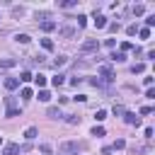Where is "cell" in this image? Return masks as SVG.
<instances>
[{"label":"cell","instance_id":"cell-29","mask_svg":"<svg viewBox=\"0 0 155 155\" xmlns=\"http://www.w3.org/2000/svg\"><path fill=\"white\" fill-rule=\"evenodd\" d=\"M39 150H41L44 155H48V153H51V145H48V143H41V145H39Z\"/></svg>","mask_w":155,"mask_h":155},{"label":"cell","instance_id":"cell-28","mask_svg":"<svg viewBox=\"0 0 155 155\" xmlns=\"http://www.w3.org/2000/svg\"><path fill=\"white\" fill-rule=\"evenodd\" d=\"M92 136H97V138L104 136V128H102V126H94V128H92Z\"/></svg>","mask_w":155,"mask_h":155},{"label":"cell","instance_id":"cell-20","mask_svg":"<svg viewBox=\"0 0 155 155\" xmlns=\"http://www.w3.org/2000/svg\"><path fill=\"white\" fill-rule=\"evenodd\" d=\"M94 119H97V121H104V119H107V111H104V109H97V111H94Z\"/></svg>","mask_w":155,"mask_h":155},{"label":"cell","instance_id":"cell-1","mask_svg":"<svg viewBox=\"0 0 155 155\" xmlns=\"http://www.w3.org/2000/svg\"><path fill=\"white\" fill-rule=\"evenodd\" d=\"M87 145L82 143V140H65V143H61V150L63 153H82Z\"/></svg>","mask_w":155,"mask_h":155},{"label":"cell","instance_id":"cell-2","mask_svg":"<svg viewBox=\"0 0 155 155\" xmlns=\"http://www.w3.org/2000/svg\"><path fill=\"white\" fill-rule=\"evenodd\" d=\"M80 51H82V53H92V51H99V41H97V39H87V41H82Z\"/></svg>","mask_w":155,"mask_h":155},{"label":"cell","instance_id":"cell-21","mask_svg":"<svg viewBox=\"0 0 155 155\" xmlns=\"http://www.w3.org/2000/svg\"><path fill=\"white\" fill-rule=\"evenodd\" d=\"M61 65H65V56H58V58L53 61V68H61Z\"/></svg>","mask_w":155,"mask_h":155},{"label":"cell","instance_id":"cell-23","mask_svg":"<svg viewBox=\"0 0 155 155\" xmlns=\"http://www.w3.org/2000/svg\"><path fill=\"white\" fill-rule=\"evenodd\" d=\"M65 121H68L70 126H75V124H80V116H75V114H70V116H68Z\"/></svg>","mask_w":155,"mask_h":155},{"label":"cell","instance_id":"cell-36","mask_svg":"<svg viewBox=\"0 0 155 155\" xmlns=\"http://www.w3.org/2000/svg\"><path fill=\"white\" fill-rule=\"evenodd\" d=\"M131 48H133V46H131L128 41H124V44H121V53H124V51H131Z\"/></svg>","mask_w":155,"mask_h":155},{"label":"cell","instance_id":"cell-4","mask_svg":"<svg viewBox=\"0 0 155 155\" xmlns=\"http://www.w3.org/2000/svg\"><path fill=\"white\" fill-rule=\"evenodd\" d=\"M5 104H7V116H19V109H17V104H15L12 97H7Z\"/></svg>","mask_w":155,"mask_h":155},{"label":"cell","instance_id":"cell-31","mask_svg":"<svg viewBox=\"0 0 155 155\" xmlns=\"http://www.w3.org/2000/svg\"><path fill=\"white\" fill-rule=\"evenodd\" d=\"M136 31H138V27H136V24H131V27H126V34H128V36H133Z\"/></svg>","mask_w":155,"mask_h":155},{"label":"cell","instance_id":"cell-3","mask_svg":"<svg viewBox=\"0 0 155 155\" xmlns=\"http://www.w3.org/2000/svg\"><path fill=\"white\" fill-rule=\"evenodd\" d=\"M97 70L104 75V80H107V82H111V80H114V73H111V65H109V63H99V68H97Z\"/></svg>","mask_w":155,"mask_h":155},{"label":"cell","instance_id":"cell-8","mask_svg":"<svg viewBox=\"0 0 155 155\" xmlns=\"http://www.w3.org/2000/svg\"><path fill=\"white\" fill-rule=\"evenodd\" d=\"M5 87H7V90H17V87H19V80H17V78H5Z\"/></svg>","mask_w":155,"mask_h":155},{"label":"cell","instance_id":"cell-10","mask_svg":"<svg viewBox=\"0 0 155 155\" xmlns=\"http://www.w3.org/2000/svg\"><path fill=\"white\" fill-rule=\"evenodd\" d=\"M41 29H44V31H53V29H56V22H51V19H44V22H41Z\"/></svg>","mask_w":155,"mask_h":155},{"label":"cell","instance_id":"cell-13","mask_svg":"<svg viewBox=\"0 0 155 155\" xmlns=\"http://www.w3.org/2000/svg\"><path fill=\"white\" fill-rule=\"evenodd\" d=\"M73 34H75V29H73V27H61V36H65V39H68V36H73Z\"/></svg>","mask_w":155,"mask_h":155},{"label":"cell","instance_id":"cell-35","mask_svg":"<svg viewBox=\"0 0 155 155\" xmlns=\"http://www.w3.org/2000/svg\"><path fill=\"white\" fill-rule=\"evenodd\" d=\"M153 24H155V15H150V17H148V19H145V27H148V29H150V27H153Z\"/></svg>","mask_w":155,"mask_h":155},{"label":"cell","instance_id":"cell-11","mask_svg":"<svg viewBox=\"0 0 155 155\" xmlns=\"http://www.w3.org/2000/svg\"><path fill=\"white\" fill-rule=\"evenodd\" d=\"M46 114H48V116H51V119H61V116H63V114H61V109H58V107H48V111H46Z\"/></svg>","mask_w":155,"mask_h":155},{"label":"cell","instance_id":"cell-32","mask_svg":"<svg viewBox=\"0 0 155 155\" xmlns=\"http://www.w3.org/2000/svg\"><path fill=\"white\" fill-rule=\"evenodd\" d=\"M131 70H133V73H143V70H145V65H143V63H136Z\"/></svg>","mask_w":155,"mask_h":155},{"label":"cell","instance_id":"cell-24","mask_svg":"<svg viewBox=\"0 0 155 155\" xmlns=\"http://www.w3.org/2000/svg\"><path fill=\"white\" fill-rule=\"evenodd\" d=\"M138 34H140V39H148V36H150V29L143 27V29H138Z\"/></svg>","mask_w":155,"mask_h":155},{"label":"cell","instance_id":"cell-9","mask_svg":"<svg viewBox=\"0 0 155 155\" xmlns=\"http://www.w3.org/2000/svg\"><path fill=\"white\" fill-rule=\"evenodd\" d=\"M124 116H126V124H133V126H138V124H140V119H138L136 114H131V111H126Z\"/></svg>","mask_w":155,"mask_h":155},{"label":"cell","instance_id":"cell-6","mask_svg":"<svg viewBox=\"0 0 155 155\" xmlns=\"http://www.w3.org/2000/svg\"><path fill=\"white\" fill-rule=\"evenodd\" d=\"M94 27H97V29H104V27H107V17L94 12Z\"/></svg>","mask_w":155,"mask_h":155},{"label":"cell","instance_id":"cell-15","mask_svg":"<svg viewBox=\"0 0 155 155\" xmlns=\"http://www.w3.org/2000/svg\"><path fill=\"white\" fill-rule=\"evenodd\" d=\"M78 5V0H61L58 2V7H75Z\"/></svg>","mask_w":155,"mask_h":155},{"label":"cell","instance_id":"cell-7","mask_svg":"<svg viewBox=\"0 0 155 155\" xmlns=\"http://www.w3.org/2000/svg\"><path fill=\"white\" fill-rule=\"evenodd\" d=\"M36 136H39V128H36V126H29V128L24 131V138H27V140H34Z\"/></svg>","mask_w":155,"mask_h":155},{"label":"cell","instance_id":"cell-34","mask_svg":"<svg viewBox=\"0 0 155 155\" xmlns=\"http://www.w3.org/2000/svg\"><path fill=\"white\" fill-rule=\"evenodd\" d=\"M143 12H145L143 5H136V7H133V15H143Z\"/></svg>","mask_w":155,"mask_h":155},{"label":"cell","instance_id":"cell-14","mask_svg":"<svg viewBox=\"0 0 155 155\" xmlns=\"http://www.w3.org/2000/svg\"><path fill=\"white\" fill-rule=\"evenodd\" d=\"M15 63H17L15 58H2V61H0V68H12Z\"/></svg>","mask_w":155,"mask_h":155},{"label":"cell","instance_id":"cell-30","mask_svg":"<svg viewBox=\"0 0 155 155\" xmlns=\"http://www.w3.org/2000/svg\"><path fill=\"white\" fill-rule=\"evenodd\" d=\"M87 24V17L85 15H78V27H85Z\"/></svg>","mask_w":155,"mask_h":155},{"label":"cell","instance_id":"cell-37","mask_svg":"<svg viewBox=\"0 0 155 155\" xmlns=\"http://www.w3.org/2000/svg\"><path fill=\"white\" fill-rule=\"evenodd\" d=\"M90 82H92V85H94V87H102V85H104V82H102V80H99V78H92V80H90Z\"/></svg>","mask_w":155,"mask_h":155},{"label":"cell","instance_id":"cell-27","mask_svg":"<svg viewBox=\"0 0 155 155\" xmlns=\"http://www.w3.org/2000/svg\"><path fill=\"white\" fill-rule=\"evenodd\" d=\"M51 82H53V85H56V87H61V85H63V75H61V73H58V75H56V78H53V80H51Z\"/></svg>","mask_w":155,"mask_h":155},{"label":"cell","instance_id":"cell-12","mask_svg":"<svg viewBox=\"0 0 155 155\" xmlns=\"http://www.w3.org/2000/svg\"><path fill=\"white\" fill-rule=\"evenodd\" d=\"M31 80L36 82V87H44V85H46V75H41V73H39V75H34Z\"/></svg>","mask_w":155,"mask_h":155},{"label":"cell","instance_id":"cell-5","mask_svg":"<svg viewBox=\"0 0 155 155\" xmlns=\"http://www.w3.org/2000/svg\"><path fill=\"white\" fill-rule=\"evenodd\" d=\"M2 153H5V155H19V153H22V148H19L17 143H7Z\"/></svg>","mask_w":155,"mask_h":155},{"label":"cell","instance_id":"cell-26","mask_svg":"<svg viewBox=\"0 0 155 155\" xmlns=\"http://www.w3.org/2000/svg\"><path fill=\"white\" fill-rule=\"evenodd\" d=\"M31 78H34V75H31V73H27V70H24V73H22V75H19V80H22V82H29V80H31Z\"/></svg>","mask_w":155,"mask_h":155},{"label":"cell","instance_id":"cell-17","mask_svg":"<svg viewBox=\"0 0 155 155\" xmlns=\"http://www.w3.org/2000/svg\"><path fill=\"white\" fill-rule=\"evenodd\" d=\"M39 99H41V102H48V99H51V92H48V90H39Z\"/></svg>","mask_w":155,"mask_h":155},{"label":"cell","instance_id":"cell-25","mask_svg":"<svg viewBox=\"0 0 155 155\" xmlns=\"http://www.w3.org/2000/svg\"><path fill=\"white\" fill-rule=\"evenodd\" d=\"M15 39H17V41H19V44H29V36H27V34H17V36H15Z\"/></svg>","mask_w":155,"mask_h":155},{"label":"cell","instance_id":"cell-18","mask_svg":"<svg viewBox=\"0 0 155 155\" xmlns=\"http://www.w3.org/2000/svg\"><path fill=\"white\" fill-rule=\"evenodd\" d=\"M121 148H126V140L124 138H116V143L111 145V150H121Z\"/></svg>","mask_w":155,"mask_h":155},{"label":"cell","instance_id":"cell-33","mask_svg":"<svg viewBox=\"0 0 155 155\" xmlns=\"http://www.w3.org/2000/svg\"><path fill=\"white\" fill-rule=\"evenodd\" d=\"M114 114H116V116H121V114H126V109H124L121 104H116V107H114Z\"/></svg>","mask_w":155,"mask_h":155},{"label":"cell","instance_id":"cell-19","mask_svg":"<svg viewBox=\"0 0 155 155\" xmlns=\"http://www.w3.org/2000/svg\"><path fill=\"white\" fill-rule=\"evenodd\" d=\"M41 46H44L46 51H53V41H51V39H41Z\"/></svg>","mask_w":155,"mask_h":155},{"label":"cell","instance_id":"cell-22","mask_svg":"<svg viewBox=\"0 0 155 155\" xmlns=\"http://www.w3.org/2000/svg\"><path fill=\"white\" fill-rule=\"evenodd\" d=\"M19 94H22V99H31V90H29V87H22Z\"/></svg>","mask_w":155,"mask_h":155},{"label":"cell","instance_id":"cell-16","mask_svg":"<svg viewBox=\"0 0 155 155\" xmlns=\"http://www.w3.org/2000/svg\"><path fill=\"white\" fill-rule=\"evenodd\" d=\"M111 61H114V63H124V61H126V56L119 51V53H111Z\"/></svg>","mask_w":155,"mask_h":155},{"label":"cell","instance_id":"cell-38","mask_svg":"<svg viewBox=\"0 0 155 155\" xmlns=\"http://www.w3.org/2000/svg\"><path fill=\"white\" fill-rule=\"evenodd\" d=\"M114 44H116L114 39H107V41H104V46H107V48H114Z\"/></svg>","mask_w":155,"mask_h":155}]
</instances>
